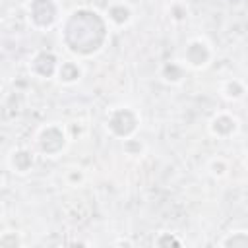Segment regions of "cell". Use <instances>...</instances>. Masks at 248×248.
I'll list each match as a JSON object with an SVG mask.
<instances>
[{
	"label": "cell",
	"mask_w": 248,
	"mask_h": 248,
	"mask_svg": "<svg viewBox=\"0 0 248 248\" xmlns=\"http://www.w3.org/2000/svg\"><path fill=\"white\" fill-rule=\"evenodd\" d=\"M184 60H186V64L190 68H196V70L205 68L209 64V60H211V48H209V45L205 41H202V39L190 41L188 46H186V50H184Z\"/></svg>",
	"instance_id": "cell-5"
},
{
	"label": "cell",
	"mask_w": 248,
	"mask_h": 248,
	"mask_svg": "<svg viewBox=\"0 0 248 248\" xmlns=\"http://www.w3.org/2000/svg\"><path fill=\"white\" fill-rule=\"evenodd\" d=\"M35 165V155L33 151L25 149V147H17L10 153V167L14 172L17 174H27Z\"/></svg>",
	"instance_id": "cell-6"
},
{
	"label": "cell",
	"mask_w": 248,
	"mask_h": 248,
	"mask_svg": "<svg viewBox=\"0 0 248 248\" xmlns=\"http://www.w3.org/2000/svg\"><path fill=\"white\" fill-rule=\"evenodd\" d=\"M132 19V10L128 4L124 2H112L107 8V21H110L112 25H126Z\"/></svg>",
	"instance_id": "cell-7"
},
{
	"label": "cell",
	"mask_w": 248,
	"mask_h": 248,
	"mask_svg": "<svg viewBox=\"0 0 248 248\" xmlns=\"http://www.w3.org/2000/svg\"><path fill=\"white\" fill-rule=\"evenodd\" d=\"M66 141L68 138L64 130L56 124H48L37 134V149L45 157H56L66 147Z\"/></svg>",
	"instance_id": "cell-3"
},
{
	"label": "cell",
	"mask_w": 248,
	"mask_h": 248,
	"mask_svg": "<svg viewBox=\"0 0 248 248\" xmlns=\"http://www.w3.org/2000/svg\"><path fill=\"white\" fill-rule=\"evenodd\" d=\"M163 78L165 81H170V83H178L182 78H184V68L178 64V62H170L163 68Z\"/></svg>",
	"instance_id": "cell-10"
},
{
	"label": "cell",
	"mask_w": 248,
	"mask_h": 248,
	"mask_svg": "<svg viewBox=\"0 0 248 248\" xmlns=\"http://www.w3.org/2000/svg\"><path fill=\"white\" fill-rule=\"evenodd\" d=\"M56 76L62 83L70 85V83H76L79 78H81V66L74 60H66L62 64H58V70H56Z\"/></svg>",
	"instance_id": "cell-8"
},
{
	"label": "cell",
	"mask_w": 248,
	"mask_h": 248,
	"mask_svg": "<svg viewBox=\"0 0 248 248\" xmlns=\"http://www.w3.org/2000/svg\"><path fill=\"white\" fill-rule=\"evenodd\" d=\"M56 4L52 0H31L29 4V19L35 27L45 29L56 21Z\"/></svg>",
	"instance_id": "cell-4"
},
{
	"label": "cell",
	"mask_w": 248,
	"mask_h": 248,
	"mask_svg": "<svg viewBox=\"0 0 248 248\" xmlns=\"http://www.w3.org/2000/svg\"><path fill=\"white\" fill-rule=\"evenodd\" d=\"M140 126V116L132 107H114L107 114V130L120 140H128L136 134Z\"/></svg>",
	"instance_id": "cell-2"
},
{
	"label": "cell",
	"mask_w": 248,
	"mask_h": 248,
	"mask_svg": "<svg viewBox=\"0 0 248 248\" xmlns=\"http://www.w3.org/2000/svg\"><path fill=\"white\" fill-rule=\"evenodd\" d=\"M108 21L95 10L79 8L74 10L64 25H70L78 31H64V43L68 50L76 56H91L99 52L108 35Z\"/></svg>",
	"instance_id": "cell-1"
},
{
	"label": "cell",
	"mask_w": 248,
	"mask_h": 248,
	"mask_svg": "<svg viewBox=\"0 0 248 248\" xmlns=\"http://www.w3.org/2000/svg\"><path fill=\"white\" fill-rule=\"evenodd\" d=\"M209 128H211V132H213L215 136H219L223 128H227V132L232 134V130L236 128V120H232V116H229V114H217V116L211 120Z\"/></svg>",
	"instance_id": "cell-9"
}]
</instances>
